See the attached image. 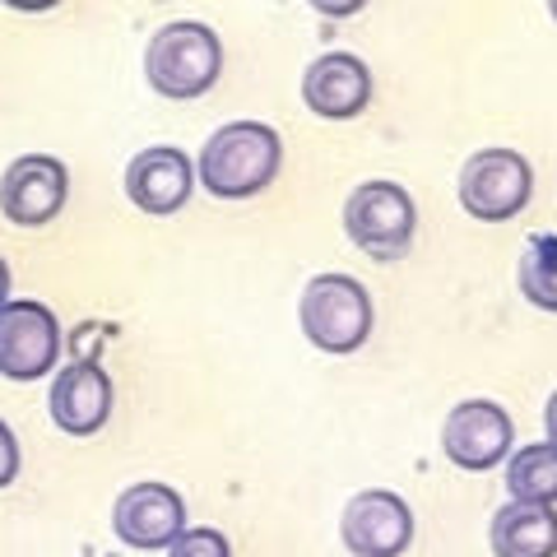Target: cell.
<instances>
[{
    "label": "cell",
    "mask_w": 557,
    "mask_h": 557,
    "mask_svg": "<svg viewBox=\"0 0 557 557\" xmlns=\"http://www.w3.org/2000/svg\"><path fill=\"white\" fill-rule=\"evenodd\" d=\"M284 168V139L265 121H228L205 139L196 177L214 200H251L274 186Z\"/></svg>",
    "instance_id": "cell-1"
},
{
    "label": "cell",
    "mask_w": 557,
    "mask_h": 557,
    "mask_svg": "<svg viewBox=\"0 0 557 557\" xmlns=\"http://www.w3.org/2000/svg\"><path fill=\"white\" fill-rule=\"evenodd\" d=\"M112 530L121 544L139 553L172 548V539L186 530V502L168 483H153V479L131 483L112 507Z\"/></svg>",
    "instance_id": "cell-9"
},
{
    "label": "cell",
    "mask_w": 557,
    "mask_h": 557,
    "mask_svg": "<svg viewBox=\"0 0 557 557\" xmlns=\"http://www.w3.org/2000/svg\"><path fill=\"white\" fill-rule=\"evenodd\" d=\"M223 75V42L200 20H172L145 47V79L153 94L172 102H190L209 94Z\"/></svg>",
    "instance_id": "cell-2"
},
{
    "label": "cell",
    "mask_w": 557,
    "mask_h": 557,
    "mask_svg": "<svg viewBox=\"0 0 557 557\" xmlns=\"http://www.w3.org/2000/svg\"><path fill=\"white\" fill-rule=\"evenodd\" d=\"M339 539L354 557H399L413 544V511L391 487H362L339 516Z\"/></svg>",
    "instance_id": "cell-8"
},
{
    "label": "cell",
    "mask_w": 557,
    "mask_h": 557,
    "mask_svg": "<svg viewBox=\"0 0 557 557\" xmlns=\"http://www.w3.org/2000/svg\"><path fill=\"white\" fill-rule=\"evenodd\" d=\"M516 278H520V293H525L530 307L557 317V233H534L530 237V247L520 251Z\"/></svg>",
    "instance_id": "cell-16"
},
{
    "label": "cell",
    "mask_w": 557,
    "mask_h": 557,
    "mask_svg": "<svg viewBox=\"0 0 557 557\" xmlns=\"http://www.w3.org/2000/svg\"><path fill=\"white\" fill-rule=\"evenodd\" d=\"M511 442H516V423L511 413L493 405V399H465L446 413L442 423V450L456 469L469 474H487V469L511 460Z\"/></svg>",
    "instance_id": "cell-7"
},
{
    "label": "cell",
    "mask_w": 557,
    "mask_h": 557,
    "mask_svg": "<svg viewBox=\"0 0 557 557\" xmlns=\"http://www.w3.org/2000/svg\"><path fill=\"white\" fill-rule=\"evenodd\" d=\"M544 428H548V442L557 446V391L548 395V405H544Z\"/></svg>",
    "instance_id": "cell-21"
},
{
    "label": "cell",
    "mask_w": 557,
    "mask_h": 557,
    "mask_svg": "<svg viewBox=\"0 0 557 557\" xmlns=\"http://www.w3.org/2000/svg\"><path fill=\"white\" fill-rule=\"evenodd\" d=\"M507 493L516 502H557V446L534 442L507 460Z\"/></svg>",
    "instance_id": "cell-15"
},
{
    "label": "cell",
    "mask_w": 557,
    "mask_h": 557,
    "mask_svg": "<svg viewBox=\"0 0 557 557\" xmlns=\"http://www.w3.org/2000/svg\"><path fill=\"white\" fill-rule=\"evenodd\" d=\"M190 190H196V163L177 145L139 149L126 168V196L139 214H153V219L177 214L190 200Z\"/></svg>",
    "instance_id": "cell-13"
},
{
    "label": "cell",
    "mask_w": 557,
    "mask_h": 557,
    "mask_svg": "<svg viewBox=\"0 0 557 557\" xmlns=\"http://www.w3.org/2000/svg\"><path fill=\"white\" fill-rule=\"evenodd\" d=\"M0 5H10V10H20V14H47V10H57L61 0H0Z\"/></svg>",
    "instance_id": "cell-20"
},
{
    "label": "cell",
    "mask_w": 557,
    "mask_h": 557,
    "mask_svg": "<svg viewBox=\"0 0 557 557\" xmlns=\"http://www.w3.org/2000/svg\"><path fill=\"white\" fill-rule=\"evenodd\" d=\"M344 233L368 260L391 265V260H405L413 247L418 205L399 182H362L344 200Z\"/></svg>",
    "instance_id": "cell-4"
},
{
    "label": "cell",
    "mask_w": 557,
    "mask_h": 557,
    "mask_svg": "<svg viewBox=\"0 0 557 557\" xmlns=\"http://www.w3.org/2000/svg\"><path fill=\"white\" fill-rule=\"evenodd\" d=\"M298 321L302 335L317 354H358L362 344L372 339V293L348 274H317L307 278L302 302H298Z\"/></svg>",
    "instance_id": "cell-3"
},
{
    "label": "cell",
    "mask_w": 557,
    "mask_h": 557,
    "mask_svg": "<svg viewBox=\"0 0 557 557\" xmlns=\"http://www.w3.org/2000/svg\"><path fill=\"white\" fill-rule=\"evenodd\" d=\"M10 302V265H5V256H0V307Z\"/></svg>",
    "instance_id": "cell-22"
},
{
    "label": "cell",
    "mask_w": 557,
    "mask_h": 557,
    "mask_svg": "<svg viewBox=\"0 0 557 557\" xmlns=\"http://www.w3.org/2000/svg\"><path fill=\"white\" fill-rule=\"evenodd\" d=\"M47 413L65 437H98L112 418V376L94 358H75L47 391Z\"/></svg>",
    "instance_id": "cell-11"
},
{
    "label": "cell",
    "mask_w": 557,
    "mask_h": 557,
    "mask_svg": "<svg viewBox=\"0 0 557 557\" xmlns=\"http://www.w3.org/2000/svg\"><path fill=\"white\" fill-rule=\"evenodd\" d=\"M534 200V168L516 149H479L460 168V205L479 223H507Z\"/></svg>",
    "instance_id": "cell-5"
},
{
    "label": "cell",
    "mask_w": 557,
    "mask_h": 557,
    "mask_svg": "<svg viewBox=\"0 0 557 557\" xmlns=\"http://www.w3.org/2000/svg\"><path fill=\"white\" fill-rule=\"evenodd\" d=\"M548 14H553V24H557V0H548Z\"/></svg>",
    "instance_id": "cell-23"
},
{
    "label": "cell",
    "mask_w": 557,
    "mask_h": 557,
    "mask_svg": "<svg viewBox=\"0 0 557 557\" xmlns=\"http://www.w3.org/2000/svg\"><path fill=\"white\" fill-rule=\"evenodd\" d=\"M168 557H233V544H228V534L214 525H190L172 539Z\"/></svg>",
    "instance_id": "cell-17"
},
{
    "label": "cell",
    "mask_w": 557,
    "mask_h": 557,
    "mask_svg": "<svg viewBox=\"0 0 557 557\" xmlns=\"http://www.w3.org/2000/svg\"><path fill=\"white\" fill-rule=\"evenodd\" d=\"M70 196V172L61 159L51 153H24L5 168L0 177V209H5L10 223L20 228H42L65 209Z\"/></svg>",
    "instance_id": "cell-10"
},
{
    "label": "cell",
    "mask_w": 557,
    "mask_h": 557,
    "mask_svg": "<svg viewBox=\"0 0 557 557\" xmlns=\"http://www.w3.org/2000/svg\"><path fill=\"white\" fill-rule=\"evenodd\" d=\"M493 557H557V507L548 502H502L487 525Z\"/></svg>",
    "instance_id": "cell-14"
},
{
    "label": "cell",
    "mask_w": 557,
    "mask_h": 557,
    "mask_svg": "<svg viewBox=\"0 0 557 557\" xmlns=\"http://www.w3.org/2000/svg\"><path fill=\"white\" fill-rule=\"evenodd\" d=\"M362 5H368V0H311V10L325 14V20H354Z\"/></svg>",
    "instance_id": "cell-19"
},
{
    "label": "cell",
    "mask_w": 557,
    "mask_h": 557,
    "mask_svg": "<svg viewBox=\"0 0 557 557\" xmlns=\"http://www.w3.org/2000/svg\"><path fill=\"white\" fill-rule=\"evenodd\" d=\"M20 465H24V456H20V437H14V428L0 418V487H10L14 479H20Z\"/></svg>",
    "instance_id": "cell-18"
},
{
    "label": "cell",
    "mask_w": 557,
    "mask_h": 557,
    "mask_svg": "<svg viewBox=\"0 0 557 557\" xmlns=\"http://www.w3.org/2000/svg\"><path fill=\"white\" fill-rule=\"evenodd\" d=\"M61 358V321L47 302H5L0 307V376L42 381Z\"/></svg>",
    "instance_id": "cell-6"
},
{
    "label": "cell",
    "mask_w": 557,
    "mask_h": 557,
    "mask_svg": "<svg viewBox=\"0 0 557 557\" xmlns=\"http://www.w3.org/2000/svg\"><path fill=\"white\" fill-rule=\"evenodd\" d=\"M302 102L321 121H354L372 102V70L354 51H325L307 65L302 75Z\"/></svg>",
    "instance_id": "cell-12"
}]
</instances>
